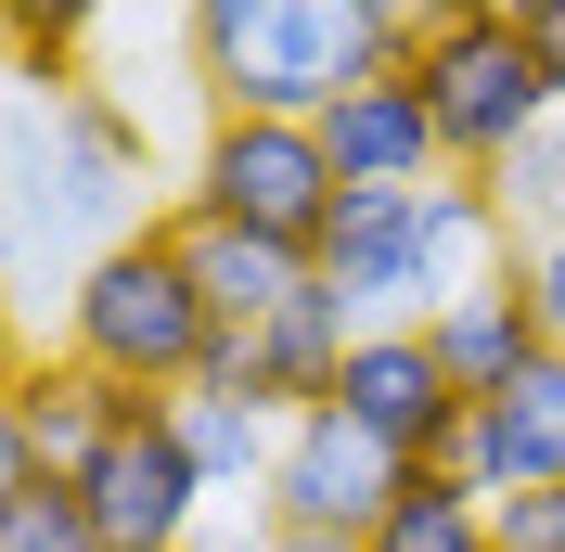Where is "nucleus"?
I'll list each match as a JSON object with an SVG mask.
<instances>
[{"label":"nucleus","mask_w":565,"mask_h":552,"mask_svg":"<svg viewBox=\"0 0 565 552\" xmlns=\"http://www.w3.org/2000/svg\"><path fill=\"white\" fill-rule=\"evenodd\" d=\"M154 232V129L104 77H26L0 65V283L65 296L104 244Z\"/></svg>","instance_id":"obj_1"},{"label":"nucleus","mask_w":565,"mask_h":552,"mask_svg":"<svg viewBox=\"0 0 565 552\" xmlns=\"http://www.w3.org/2000/svg\"><path fill=\"white\" fill-rule=\"evenodd\" d=\"M180 65L206 116H321L412 65V0H180Z\"/></svg>","instance_id":"obj_2"},{"label":"nucleus","mask_w":565,"mask_h":552,"mask_svg":"<svg viewBox=\"0 0 565 552\" xmlns=\"http://www.w3.org/2000/svg\"><path fill=\"white\" fill-rule=\"evenodd\" d=\"M52 347H77V360L116 373L129 399H180V385H206L218 309H206V283H193V257H180L168 219L129 232V244H104V257L52 296Z\"/></svg>","instance_id":"obj_3"},{"label":"nucleus","mask_w":565,"mask_h":552,"mask_svg":"<svg viewBox=\"0 0 565 552\" xmlns=\"http://www.w3.org/2000/svg\"><path fill=\"white\" fill-rule=\"evenodd\" d=\"M412 91H424V116H437V155L476 168V180H489L540 116H565L553 77H540V52H527V26H514V0H412Z\"/></svg>","instance_id":"obj_4"},{"label":"nucleus","mask_w":565,"mask_h":552,"mask_svg":"<svg viewBox=\"0 0 565 552\" xmlns=\"http://www.w3.org/2000/svg\"><path fill=\"white\" fill-rule=\"evenodd\" d=\"M334 206H348V180H334V155H321V116H206L180 219H218V232H257V244L321 257Z\"/></svg>","instance_id":"obj_5"},{"label":"nucleus","mask_w":565,"mask_h":552,"mask_svg":"<svg viewBox=\"0 0 565 552\" xmlns=\"http://www.w3.org/2000/svg\"><path fill=\"white\" fill-rule=\"evenodd\" d=\"M398 476H412V463H398L373 424H348L334 399H321V412L282 424V463H270V501H257V514H270V527H334V540H373V514L398 501Z\"/></svg>","instance_id":"obj_6"},{"label":"nucleus","mask_w":565,"mask_h":552,"mask_svg":"<svg viewBox=\"0 0 565 552\" xmlns=\"http://www.w3.org/2000/svg\"><path fill=\"white\" fill-rule=\"evenodd\" d=\"M77 501H90V527H104V552H180V540H206V476H193L168 399L129 412V437L77 476Z\"/></svg>","instance_id":"obj_7"},{"label":"nucleus","mask_w":565,"mask_h":552,"mask_svg":"<svg viewBox=\"0 0 565 552\" xmlns=\"http://www.w3.org/2000/svg\"><path fill=\"white\" fill-rule=\"evenodd\" d=\"M334 412L373 424L398 463H450V437H462V385H450V360H437V335H424V321H360Z\"/></svg>","instance_id":"obj_8"},{"label":"nucleus","mask_w":565,"mask_h":552,"mask_svg":"<svg viewBox=\"0 0 565 552\" xmlns=\"http://www.w3.org/2000/svg\"><path fill=\"white\" fill-rule=\"evenodd\" d=\"M0 399H13V437H26V476H65V488L90 476V463H104L116 437H129V412H154V399H129L116 373H90L77 347H26Z\"/></svg>","instance_id":"obj_9"},{"label":"nucleus","mask_w":565,"mask_h":552,"mask_svg":"<svg viewBox=\"0 0 565 552\" xmlns=\"http://www.w3.org/2000/svg\"><path fill=\"white\" fill-rule=\"evenodd\" d=\"M348 347H360V309L334 296V283H309V296H296V309H270L257 335H218L206 373H218V385H245L257 412L296 424V412H321V399L348 385Z\"/></svg>","instance_id":"obj_10"},{"label":"nucleus","mask_w":565,"mask_h":552,"mask_svg":"<svg viewBox=\"0 0 565 552\" xmlns=\"http://www.w3.org/2000/svg\"><path fill=\"white\" fill-rule=\"evenodd\" d=\"M321 283L360 321H424L437 309V244H424V180L412 193H348L321 232Z\"/></svg>","instance_id":"obj_11"},{"label":"nucleus","mask_w":565,"mask_h":552,"mask_svg":"<svg viewBox=\"0 0 565 552\" xmlns=\"http://www.w3.org/2000/svg\"><path fill=\"white\" fill-rule=\"evenodd\" d=\"M424 335H437V360H450L462 412L476 399H501V385L527 373V360H553V321H540V283H527V244L501 257L489 283H462L450 309H424Z\"/></svg>","instance_id":"obj_12"},{"label":"nucleus","mask_w":565,"mask_h":552,"mask_svg":"<svg viewBox=\"0 0 565 552\" xmlns=\"http://www.w3.org/2000/svg\"><path fill=\"white\" fill-rule=\"evenodd\" d=\"M450 476H476V488H565V347H553V360H527L501 399L462 412Z\"/></svg>","instance_id":"obj_13"},{"label":"nucleus","mask_w":565,"mask_h":552,"mask_svg":"<svg viewBox=\"0 0 565 552\" xmlns=\"http://www.w3.org/2000/svg\"><path fill=\"white\" fill-rule=\"evenodd\" d=\"M321 155H334L348 193H412V180L450 168V155H437V116H424V91H412V65L360 77L348 104H321Z\"/></svg>","instance_id":"obj_14"},{"label":"nucleus","mask_w":565,"mask_h":552,"mask_svg":"<svg viewBox=\"0 0 565 552\" xmlns=\"http://www.w3.org/2000/svg\"><path fill=\"white\" fill-rule=\"evenodd\" d=\"M168 232H180V257H193V283H206V309H218V335H257L270 309H296L321 283V257H296V244H257V232H218V219H180L168 206Z\"/></svg>","instance_id":"obj_15"},{"label":"nucleus","mask_w":565,"mask_h":552,"mask_svg":"<svg viewBox=\"0 0 565 552\" xmlns=\"http://www.w3.org/2000/svg\"><path fill=\"white\" fill-rule=\"evenodd\" d=\"M180 449H193V476H206V501H270V463H282V412H257L245 385H180L168 399Z\"/></svg>","instance_id":"obj_16"},{"label":"nucleus","mask_w":565,"mask_h":552,"mask_svg":"<svg viewBox=\"0 0 565 552\" xmlns=\"http://www.w3.org/2000/svg\"><path fill=\"white\" fill-rule=\"evenodd\" d=\"M373 552H501V540H489V488L450 476V463H412L398 501L373 514Z\"/></svg>","instance_id":"obj_17"},{"label":"nucleus","mask_w":565,"mask_h":552,"mask_svg":"<svg viewBox=\"0 0 565 552\" xmlns=\"http://www.w3.org/2000/svg\"><path fill=\"white\" fill-rule=\"evenodd\" d=\"M0 26H13V65L26 77H90V39L116 26V0H0Z\"/></svg>","instance_id":"obj_18"},{"label":"nucleus","mask_w":565,"mask_h":552,"mask_svg":"<svg viewBox=\"0 0 565 552\" xmlns=\"http://www.w3.org/2000/svg\"><path fill=\"white\" fill-rule=\"evenodd\" d=\"M489 193H501V219H514V244L565 232V116H540V129L501 155V168H489Z\"/></svg>","instance_id":"obj_19"},{"label":"nucleus","mask_w":565,"mask_h":552,"mask_svg":"<svg viewBox=\"0 0 565 552\" xmlns=\"http://www.w3.org/2000/svg\"><path fill=\"white\" fill-rule=\"evenodd\" d=\"M0 552H104V527H90V501L65 476H26L0 501Z\"/></svg>","instance_id":"obj_20"},{"label":"nucleus","mask_w":565,"mask_h":552,"mask_svg":"<svg viewBox=\"0 0 565 552\" xmlns=\"http://www.w3.org/2000/svg\"><path fill=\"white\" fill-rule=\"evenodd\" d=\"M489 540L501 552H565V488H489Z\"/></svg>","instance_id":"obj_21"},{"label":"nucleus","mask_w":565,"mask_h":552,"mask_svg":"<svg viewBox=\"0 0 565 552\" xmlns=\"http://www.w3.org/2000/svg\"><path fill=\"white\" fill-rule=\"evenodd\" d=\"M514 26H527L540 77H553V104H565V0H514Z\"/></svg>","instance_id":"obj_22"},{"label":"nucleus","mask_w":565,"mask_h":552,"mask_svg":"<svg viewBox=\"0 0 565 552\" xmlns=\"http://www.w3.org/2000/svg\"><path fill=\"white\" fill-rule=\"evenodd\" d=\"M527 283H540V321H553V347H565V232L527 244Z\"/></svg>","instance_id":"obj_23"},{"label":"nucleus","mask_w":565,"mask_h":552,"mask_svg":"<svg viewBox=\"0 0 565 552\" xmlns=\"http://www.w3.org/2000/svg\"><path fill=\"white\" fill-rule=\"evenodd\" d=\"M257 552H373V540H334V527H257Z\"/></svg>","instance_id":"obj_24"},{"label":"nucleus","mask_w":565,"mask_h":552,"mask_svg":"<svg viewBox=\"0 0 565 552\" xmlns=\"http://www.w3.org/2000/svg\"><path fill=\"white\" fill-rule=\"evenodd\" d=\"M13 360H26V296L0 283V385H13Z\"/></svg>","instance_id":"obj_25"},{"label":"nucleus","mask_w":565,"mask_h":552,"mask_svg":"<svg viewBox=\"0 0 565 552\" xmlns=\"http://www.w3.org/2000/svg\"><path fill=\"white\" fill-rule=\"evenodd\" d=\"M26 488V437H13V399H0V501Z\"/></svg>","instance_id":"obj_26"},{"label":"nucleus","mask_w":565,"mask_h":552,"mask_svg":"<svg viewBox=\"0 0 565 552\" xmlns=\"http://www.w3.org/2000/svg\"><path fill=\"white\" fill-rule=\"evenodd\" d=\"M0 65H13V26H0Z\"/></svg>","instance_id":"obj_27"},{"label":"nucleus","mask_w":565,"mask_h":552,"mask_svg":"<svg viewBox=\"0 0 565 552\" xmlns=\"http://www.w3.org/2000/svg\"><path fill=\"white\" fill-rule=\"evenodd\" d=\"M180 552H218V540H180Z\"/></svg>","instance_id":"obj_28"}]
</instances>
